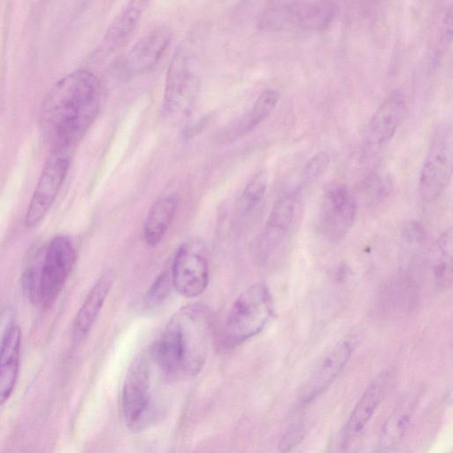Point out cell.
Wrapping results in <instances>:
<instances>
[{
	"label": "cell",
	"mask_w": 453,
	"mask_h": 453,
	"mask_svg": "<svg viewBox=\"0 0 453 453\" xmlns=\"http://www.w3.org/2000/svg\"><path fill=\"white\" fill-rule=\"evenodd\" d=\"M69 151H51L35 186L25 215V225H38L48 213L69 167Z\"/></svg>",
	"instance_id": "obj_8"
},
{
	"label": "cell",
	"mask_w": 453,
	"mask_h": 453,
	"mask_svg": "<svg viewBox=\"0 0 453 453\" xmlns=\"http://www.w3.org/2000/svg\"><path fill=\"white\" fill-rule=\"evenodd\" d=\"M412 408L409 403L398 405L385 422L380 437L382 450L395 448L403 440L411 420Z\"/></svg>",
	"instance_id": "obj_23"
},
{
	"label": "cell",
	"mask_w": 453,
	"mask_h": 453,
	"mask_svg": "<svg viewBox=\"0 0 453 453\" xmlns=\"http://www.w3.org/2000/svg\"><path fill=\"white\" fill-rule=\"evenodd\" d=\"M172 34L165 27L148 32L126 54L120 64V73L130 78L152 68L169 46Z\"/></svg>",
	"instance_id": "obj_12"
},
{
	"label": "cell",
	"mask_w": 453,
	"mask_h": 453,
	"mask_svg": "<svg viewBox=\"0 0 453 453\" xmlns=\"http://www.w3.org/2000/svg\"><path fill=\"white\" fill-rule=\"evenodd\" d=\"M388 180H384L380 176H375L367 181V189L373 198H380L388 193L389 188Z\"/></svg>",
	"instance_id": "obj_29"
},
{
	"label": "cell",
	"mask_w": 453,
	"mask_h": 453,
	"mask_svg": "<svg viewBox=\"0 0 453 453\" xmlns=\"http://www.w3.org/2000/svg\"><path fill=\"white\" fill-rule=\"evenodd\" d=\"M111 286V278L103 276L89 291L74 319L73 336L75 340L82 339L90 330L109 294Z\"/></svg>",
	"instance_id": "obj_20"
},
{
	"label": "cell",
	"mask_w": 453,
	"mask_h": 453,
	"mask_svg": "<svg viewBox=\"0 0 453 453\" xmlns=\"http://www.w3.org/2000/svg\"><path fill=\"white\" fill-rule=\"evenodd\" d=\"M192 54L188 46H180L168 66L164 92V108L169 113H185L195 96L196 78Z\"/></svg>",
	"instance_id": "obj_9"
},
{
	"label": "cell",
	"mask_w": 453,
	"mask_h": 453,
	"mask_svg": "<svg viewBox=\"0 0 453 453\" xmlns=\"http://www.w3.org/2000/svg\"><path fill=\"white\" fill-rule=\"evenodd\" d=\"M179 196L175 193L163 195L150 207L143 224V239L154 247L164 238L175 216Z\"/></svg>",
	"instance_id": "obj_17"
},
{
	"label": "cell",
	"mask_w": 453,
	"mask_h": 453,
	"mask_svg": "<svg viewBox=\"0 0 453 453\" xmlns=\"http://www.w3.org/2000/svg\"><path fill=\"white\" fill-rule=\"evenodd\" d=\"M268 184V176L265 171L254 175L242 190L236 207L237 215L245 217L250 214L263 199Z\"/></svg>",
	"instance_id": "obj_24"
},
{
	"label": "cell",
	"mask_w": 453,
	"mask_h": 453,
	"mask_svg": "<svg viewBox=\"0 0 453 453\" xmlns=\"http://www.w3.org/2000/svg\"><path fill=\"white\" fill-rule=\"evenodd\" d=\"M352 350L349 340H342L326 354L301 389L300 399L303 404L315 400L332 385L348 363Z\"/></svg>",
	"instance_id": "obj_13"
},
{
	"label": "cell",
	"mask_w": 453,
	"mask_h": 453,
	"mask_svg": "<svg viewBox=\"0 0 453 453\" xmlns=\"http://www.w3.org/2000/svg\"><path fill=\"white\" fill-rule=\"evenodd\" d=\"M273 312L271 294L264 283L245 289L230 309L224 328L228 346L238 345L255 336L265 326Z\"/></svg>",
	"instance_id": "obj_3"
},
{
	"label": "cell",
	"mask_w": 453,
	"mask_h": 453,
	"mask_svg": "<svg viewBox=\"0 0 453 453\" xmlns=\"http://www.w3.org/2000/svg\"><path fill=\"white\" fill-rule=\"evenodd\" d=\"M356 214L357 202L351 190L344 184H334L323 195L319 229L326 240L338 242L352 227Z\"/></svg>",
	"instance_id": "obj_6"
},
{
	"label": "cell",
	"mask_w": 453,
	"mask_h": 453,
	"mask_svg": "<svg viewBox=\"0 0 453 453\" xmlns=\"http://www.w3.org/2000/svg\"><path fill=\"white\" fill-rule=\"evenodd\" d=\"M21 331L12 324L0 342V404L11 396L19 374Z\"/></svg>",
	"instance_id": "obj_16"
},
{
	"label": "cell",
	"mask_w": 453,
	"mask_h": 453,
	"mask_svg": "<svg viewBox=\"0 0 453 453\" xmlns=\"http://www.w3.org/2000/svg\"><path fill=\"white\" fill-rule=\"evenodd\" d=\"M76 260L72 242L64 235L53 237L38 261L35 304L50 305L60 293Z\"/></svg>",
	"instance_id": "obj_5"
},
{
	"label": "cell",
	"mask_w": 453,
	"mask_h": 453,
	"mask_svg": "<svg viewBox=\"0 0 453 453\" xmlns=\"http://www.w3.org/2000/svg\"><path fill=\"white\" fill-rule=\"evenodd\" d=\"M303 427L300 425L292 427L281 438L279 447L281 450H288L297 444L303 437Z\"/></svg>",
	"instance_id": "obj_28"
},
{
	"label": "cell",
	"mask_w": 453,
	"mask_h": 453,
	"mask_svg": "<svg viewBox=\"0 0 453 453\" xmlns=\"http://www.w3.org/2000/svg\"><path fill=\"white\" fill-rule=\"evenodd\" d=\"M210 333L211 320L203 306L182 307L153 343L151 357L168 376H194L205 362Z\"/></svg>",
	"instance_id": "obj_2"
},
{
	"label": "cell",
	"mask_w": 453,
	"mask_h": 453,
	"mask_svg": "<svg viewBox=\"0 0 453 453\" xmlns=\"http://www.w3.org/2000/svg\"><path fill=\"white\" fill-rule=\"evenodd\" d=\"M279 98L280 95L274 89L261 92L251 108L233 125L232 130H227V138L236 139L255 129L273 111Z\"/></svg>",
	"instance_id": "obj_21"
},
{
	"label": "cell",
	"mask_w": 453,
	"mask_h": 453,
	"mask_svg": "<svg viewBox=\"0 0 453 453\" xmlns=\"http://www.w3.org/2000/svg\"><path fill=\"white\" fill-rule=\"evenodd\" d=\"M101 104V86L88 70L59 80L46 95L40 126L51 151H69L94 122Z\"/></svg>",
	"instance_id": "obj_1"
},
{
	"label": "cell",
	"mask_w": 453,
	"mask_h": 453,
	"mask_svg": "<svg viewBox=\"0 0 453 453\" xmlns=\"http://www.w3.org/2000/svg\"><path fill=\"white\" fill-rule=\"evenodd\" d=\"M150 369L149 359L137 355L130 364L122 388V411L126 424L138 429L148 419Z\"/></svg>",
	"instance_id": "obj_7"
},
{
	"label": "cell",
	"mask_w": 453,
	"mask_h": 453,
	"mask_svg": "<svg viewBox=\"0 0 453 453\" xmlns=\"http://www.w3.org/2000/svg\"><path fill=\"white\" fill-rule=\"evenodd\" d=\"M453 233L445 230L434 242L431 251V266L439 287L447 288L452 280Z\"/></svg>",
	"instance_id": "obj_22"
},
{
	"label": "cell",
	"mask_w": 453,
	"mask_h": 453,
	"mask_svg": "<svg viewBox=\"0 0 453 453\" xmlns=\"http://www.w3.org/2000/svg\"><path fill=\"white\" fill-rule=\"evenodd\" d=\"M424 229L418 222H410L402 232V238L408 244L417 245L424 239Z\"/></svg>",
	"instance_id": "obj_27"
},
{
	"label": "cell",
	"mask_w": 453,
	"mask_h": 453,
	"mask_svg": "<svg viewBox=\"0 0 453 453\" xmlns=\"http://www.w3.org/2000/svg\"><path fill=\"white\" fill-rule=\"evenodd\" d=\"M372 1H374V2H381L383 0H372Z\"/></svg>",
	"instance_id": "obj_30"
},
{
	"label": "cell",
	"mask_w": 453,
	"mask_h": 453,
	"mask_svg": "<svg viewBox=\"0 0 453 453\" xmlns=\"http://www.w3.org/2000/svg\"><path fill=\"white\" fill-rule=\"evenodd\" d=\"M334 8L329 2L295 4L290 7L273 8L260 19L265 29L281 28L287 26L305 29L325 28L332 20Z\"/></svg>",
	"instance_id": "obj_10"
},
{
	"label": "cell",
	"mask_w": 453,
	"mask_h": 453,
	"mask_svg": "<svg viewBox=\"0 0 453 453\" xmlns=\"http://www.w3.org/2000/svg\"><path fill=\"white\" fill-rule=\"evenodd\" d=\"M384 379L379 378L363 393L344 427V440L349 441L363 433L381 400Z\"/></svg>",
	"instance_id": "obj_18"
},
{
	"label": "cell",
	"mask_w": 453,
	"mask_h": 453,
	"mask_svg": "<svg viewBox=\"0 0 453 453\" xmlns=\"http://www.w3.org/2000/svg\"><path fill=\"white\" fill-rule=\"evenodd\" d=\"M295 216V200L285 195L272 208L264 228L256 239L254 250L260 260H265L288 234Z\"/></svg>",
	"instance_id": "obj_15"
},
{
	"label": "cell",
	"mask_w": 453,
	"mask_h": 453,
	"mask_svg": "<svg viewBox=\"0 0 453 453\" xmlns=\"http://www.w3.org/2000/svg\"><path fill=\"white\" fill-rule=\"evenodd\" d=\"M173 288L185 297L200 296L209 280V265L205 256L190 244L177 250L171 270Z\"/></svg>",
	"instance_id": "obj_11"
},
{
	"label": "cell",
	"mask_w": 453,
	"mask_h": 453,
	"mask_svg": "<svg viewBox=\"0 0 453 453\" xmlns=\"http://www.w3.org/2000/svg\"><path fill=\"white\" fill-rule=\"evenodd\" d=\"M407 113L406 100L395 91L380 104L367 124L365 139L376 148L386 146L395 134Z\"/></svg>",
	"instance_id": "obj_14"
},
{
	"label": "cell",
	"mask_w": 453,
	"mask_h": 453,
	"mask_svg": "<svg viewBox=\"0 0 453 453\" xmlns=\"http://www.w3.org/2000/svg\"><path fill=\"white\" fill-rule=\"evenodd\" d=\"M150 0H129L108 27L103 41L104 50L112 51L128 39L141 20Z\"/></svg>",
	"instance_id": "obj_19"
},
{
	"label": "cell",
	"mask_w": 453,
	"mask_h": 453,
	"mask_svg": "<svg viewBox=\"0 0 453 453\" xmlns=\"http://www.w3.org/2000/svg\"><path fill=\"white\" fill-rule=\"evenodd\" d=\"M452 163V128L441 124L432 134L420 173L418 191L424 202H433L443 193L451 180Z\"/></svg>",
	"instance_id": "obj_4"
},
{
	"label": "cell",
	"mask_w": 453,
	"mask_h": 453,
	"mask_svg": "<svg viewBox=\"0 0 453 453\" xmlns=\"http://www.w3.org/2000/svg\"><path fill=\"white\" fill-rule=\"evenodd\" d=\"M330 157L325 151H319L313 155L303 168V181L311 183L317 180L327 169Z\"/></svg>",
	"instance_id": "obj_26"
},
{
	"label": "cell",
	"mask_w": 453,
	"mask_h": 453,
	"mask_svg": "<svg viewBox=\"0 0 453 453\" xmlns=\"http://www.w3.org/2000/svg\"><path fill=\"white\" fill-rule=\"evenodd\" d=\"M173 288L172 274L169 271L163 272L151 285L146 295V303L150 305H156L162 303Z\"/></svg>",
	"instance_id": "obj_25"
}]
</instances>
